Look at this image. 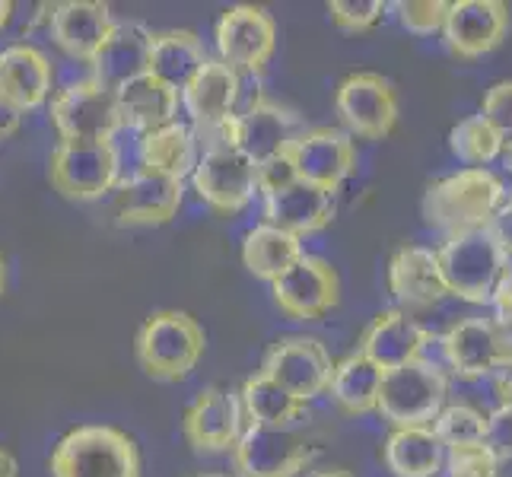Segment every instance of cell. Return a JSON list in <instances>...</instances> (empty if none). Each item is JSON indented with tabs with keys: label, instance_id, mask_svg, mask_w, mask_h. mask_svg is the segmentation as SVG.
<instances>
[{
	"label": "cell",
	"instance_id": "6da1fadb",
	"mask_svg": "<svg viewBox=\"0 0 512 477\" xmlns=\"http://www.w3.org/2000/svg\"><path fill=\"white\" fill-rule=\"evenodd\" d=\"M506 198V185L490 169H458L423 194V220L446 239L490 226Z\"/></svg>",
	"mask_w": 512,
	"mask_h": 477
},
{
	"label": "cell",
	"instance_id": "7a4b0ae2",
	"mask_svg": "<svg viewBox=\"0 0 512 477\" xmlns=\"http://www.w3.org/2000/svg\"><path fill=\"white\" fill-rule=\"evenodd\" d=\"M207 347L201 322L179 309H160L147 315L137 331V363L150 379L179 382L194 373Z\"/></svg>",
	"mask_w": 512,
	"mask_h": 477
},
{
	"label": "cell",
	"instance_id": "3957f363",
	"mask_svg": "<svg viewBox=\"0 0 512 477\" xmlns=\"http://www.w3.org/2000/svg\"><path fill=\"white\" fill-rule=\"evenodd\" d=\"M449 388H452L449 369L436 360L420 357L408 366L388 369L382 376L376 411L392 423V430L433 427V420L452 398Z\"/></svg>",
	"mask_w": 512,
	"mask_h": 477
},
{
	"label": "cell",
	"instance_id": "277c9868",
	"mask_svg": "<svg viewBox=\"0 0 512 477\" xmlns=\"http://www.w3.org/2000/svg\"><path fill=\"white\" fill-rule=\"evenodd\" d=\"M436 258L449 296L471 306H490V296L509 268V255L490 226L446 239L436 249Z\"/></svg>",
	"mask_w": 512,
	"mask_h": 477
},
{
	"label": "cell",
	"instance_id": "5b68a950",
	"mask_svg": "<svg viewBox=\"0 0 512 477\" xmlns=\"http://www.w3.org/2000/svg\"><path fill=\"white\" fill-rule=\"evenodd\" d=\"M51 477H140V452L128 433L105 423H86L58 439Z\"/></svg>",
	"mask_w": 512,
	"mask_h": 477
},
{
	"label": "cell",
	"instance_id": "8992f818",
	"mask_svg": "<svg viewBox=\"0 0 512 477\" xmlns=\"http://www.w3.org/2000/svg\"><path fill=\"white\" fill-rule=\"evenodd\" d=\"M48 179L70 201H99L121 182L115 140H61L48 159Z\"/></svg>",
	"mask_w": 512,
	"mask_h": 477
},
{
	"label": "cell",
	"instance_id": "52a82bcc",
	"mask_svg": "<svg viewBox=\"0 0 512 477\" xmlns=\"http://www.w3.org/2000/svg\"><path fill=\"white\" fill-rule=\"evenodd\" d=\"M191 179L198 198L217 214H239L258 194V166L223 137L204 144Z\"/></svg>",
	"mask_w": 512,
	"mask_h": 477
},
{
	"label": "cell",
	"instance_id": "ba28073f",
	"mask_svg": "<svg viewBox=\"0 0 512 477\" xmlns=\"http://www.w3.org/2000/svg\"><path fill=\"white\" fill-rule=\"evenodd\" d=\"M443 366L452 379L512 369V334L497 315H468L443 334Z\"/></svg>",
	"mask_w": 512,
	"mask_h": 477
},
{
	"label": "cell",
	"instance_id": "9c48e42d",
	"mask_svg": "<svg viewBox=\"0 0 512 477\" xmlns=\"http://www.w3.org/2000/svg\"><path fill=\"white\" fill-rule=\"evenodd\" d=\"M48 115L61 140H115L118 131H125L118 96L93 77L67 83L64 90H58L51 96Z\"/></svg>",
	"mask_w": 512,
	"mask_h": 477
},
{
	"label": "cell",
	"instance_id": "30bf717a",
	"mask_svg": "<svg viewBox=\"0 0 512 477\" xmlns=\"http://www.w3.org/2000/svg\"><path fill=\"white\" fill-rule=\"evenodd\" d=\"M303 131L306 125H303V118H299V112L287 109V105H280L268 96H255L242 112H236L226 121L217 137L229 140V144L239 147L255 166H261L264 159L284 153Z\"/></svg>",
	"mask_w": 512,
	"mask_h": 477
},
{
	"label": "cell",
	"instance_id": "8fae6325",
	"mask_svg": "<svg viewBox=\"0 0 512 477\" xmlns=\"http://www.w3.org/2000/svg\"><path fill=\"white\" fill-rule=\"evenodd\" d=\"M334 112L350 137L385 140L398 125V93L388 77L373 70H357L341 80L334 93Z\"/></svg>",
	"mask_w": 512,
	"mask_h": 477
},
{
	"label": "cell",
	"instance_id": "7c38bea8",
	"mask_svg": "<svg viewBox=\"0 0 512 477\" xmlns=\"http://www.w3.org/2000/svg\"><path fill=\"white\" fill-rule=\"evenodd\" d=\"M277 26L274 16L252 4H236L223 10L217 20V55L236 74H264V67L274 58Z\"/></svg>",
	"mask_w": 512,
	"mask_h": 477
},
{
	"label": "cell",
	"instance_id": "4fadbf2b",
	"mask_svg": "<svg viewBox=\"0 0 512 477\" xmlns=\"http://www.w3.org/2000/svg\"><path fill=\"white\" fill-rule=\"evenodd\" d=\"M261 373L274 379L277 385H284L293 398L309 404L312 398L328 392L334 360L319 338L290 334V338H280L268 353H264Z\"/></svg>",
	"mask_w": 512,
	"mask_h": 477
},
{
	"label": "cell",
	"instance_id": "5bb4252c",
	"mask_svg": "<svg viewBox=\"0 0 512 477\" xmlns=\"http://www.w3.org/2000/svg\"><path fill=\"white\" fill-rule=\"evenodd\" d=\"M290 163L299 182L319 185L331 194H338V188L357 172V144L353 137L341 128H306L293 144L287 147Z\"/></svg>",
	"mask_w": 512,
	"mask_h": 477
},
{
	"label": "cell",
	"instance_id": "9a60e30c",
	"mask_svg": "<svg viewBox=\"0 0 512 477\" xmlns=\"http://www.w3.org/2000/svg\"><path fill=\"white\" fill-rule=\"evenodd\" d=\"M341 299V277L334 264L319 255H303L293 268L274 280V303L293 322H315Z\"/></svg>",
	"mask_w": 512,
	"mask_h": 477
},
{
	"label": "cell",
	"instance_id": "2e32d148",
	"mask_svg": "<svg viewBox=\"0 0 512 477\" xmlns=\"http://www.w3.org/2000/svg\"><path fill=\"white\" fill-rule=\"evenodd\" d=\"M509 23L503 0H455L443 23V42L458 61H478L503 45Z\"/></svg>",
	"mask_w": 512,
	"mask_h": 477
},
{
	"label": "cell",
	"instance_id": "e0dca14e",
	"mask_svg": "<svg viewBox=\"0 0 512 477\" xmlns=\"http://www.w3.org/2000/svg\"><path fill=\"white\" fill-rule=\"evenodd\" d=\"M239 86L242 80L236 70H229L220 58H210L198 70V77L182 90V109L188 112L191 131L201 144H210L226 121L236 115Z\"/></svg>",
	"mask_w": 512,
	"mask_h": 477
},
{
	"label": "cell",
	"instance_id": "ac0fdd59",
	"mask_svg": "<svg viewBox=\"0 0 512 477\" xmlns=\"http://www.w3.org/2000/svg\"><path fill=\"white\" fill-rule=\"evenodd\" d=\"M312 455L293 430H264L249 423L233 446V465L239 477H296Z\"/></svg>",
	"mask_w": 512,
	"mask_h": 477
},
{
	"label": "cell",
	"instance_id": "d6986e66",
	"mask_svg": "<svg viewBox=\"0 0 512 477\" xmlns=\"http://www.w3.org/2000/svg\"><path fill=\"white\" fill-rule=\"evenodd\" d=\"M185 439L194 452H226L239 443L245 430V411L236 392L207 385L185 411Z\"/></svg>",
	"mask_w": 512,
	"mask_h": 477
},
{
	"label": "cell",
	"instance_id": "ffe728a7",
	"mask_svg": "<svg viewBox=\"0 0 512 477\" xmlns=\"http://www.w3.org/2000/svg\"><path fill=\"white\" fill-rule=\"evenodd\" d=\"M55 86V67L42 48L16 42L0 51V109L13 115L35 112L48 102Z\"/></svg>",
	"mask_w": 512,
	"mask_h": 477
},
{
	"label": "cell",
	"instance_id": "44dd1931",
	"mask_svg": "<svg viewBox=\"0 0 512 477\" xmlns=\"http://www.w3.org/2000/svg\"><path fill=\"white\" fill-rule=\"evenodd\" d=\"M182 198L185 182L150 169H134L128 179L118 182L115 217L121 226H163L179 214Z\"/></svg>",
	"mask_w": 512,
	"mask_h": 477
},
{
	"label": "cell",
	"instance_id": "7402d4cb",
	"mask_svg": "<svg viewBox=\"0 0 512 477\" xmlns=\"http://www.w3.org/2000/svg\"><path fill=\"white\" fill-rule=\"evenodd\" d=\"M388 293L395 296L401 312H420L449 299L436 249L427 245H404L388 261Z\"/></svg>",
	"mask_w": 512,
	"mask_h": 477
},
{
	"label": "cell",
	"instance_id": "603a6c76",
	"mask_svg": "<svg viewBox=\"0 0 512 477\" xmlns=\"http://www.w3.org/2000/svg\"><path fill=\"white\" fill-rule=\"evenodd\" d=\"M48 26H51V39H55V45L64 55L93 64L99 48L115 29V16L112 7L99 4V0H64V4L51 7Z\"/></svg>",
	"mask_w": 512,
	"mask_h": 477
},
{
	"label": "cell",
	"instance_id": "cb8c5ba5",
	"mask_svg": "<svg viewBox=\"0 0 512 477\" xmlns=\"http://www.w3.org/2000/svg\"><path fill=\"white\" fill-rule=\"evenodd\" d=\"M427 344H430V331L414 315L401 309H385L369 322L357 350L366 360H373L382 373H388V369L420 360L427 353Z\"/></svg>",
	"mask_w": 512,
	"mask_h": 477
},
{
	"label": "cell",
	"instance_id": "d4e9b609",
	"mask_svg": "<svg viewBox=\"0 0 512 477\" xmlns=\"http://www.w3.org/2000/svg\"><path fill=\"white\" fill-rule=\"evenodd\" d=\"M334 220V194L309 185V182H290L287 188L264 194V223L284 229L290 236H312Z\"/></svg>",
	"mask_w": 512,
	"mask_h": 477
},
{
	"label": "cell",
	"instance_id": "484cf974",
	"mask_svg": "<svg viewBox=\"0 0 512 477\" xmlns=\"http://www.w3.org/2000/svg\"><path fill=\"white\" fill-rule=\"evenodd\" d=\"M150 42L153 32L140 23H115L112 35L99 48V55L93 58V80L102 83L105 90H121L125 83L137 80L147 74L150 61Z\"/></svg>",
	"mask_w": 512,
	"mask_h": 477
},
{
	"label": "cell",
	"instance_id": "4316f807",
	"mask_svg": "<svg viewBox=\"0 0 512 477\" xmlns=\"http://www.w3.org/2000/svg\"><path fill=\"white\" fill-rule=\"evenodd\" d=\"M115 96H118L121 128H131L140 137L150 131H160V128L172 125V121H179L182 93L150 74L125 83L121 90H115Z\"/></svg>",
	"mask_w": 512,
	"mask_h": 477
},
{
	"label": "cell",
	"instance_id": "83f0119b",
	"mask_svg": "<svg viewBox=\"0 0 512 477\" xmlns=\"http://www.w3.org/2000/svg\"><path fill=\"white\" fill-rule=\"evenodd\" d=\"M210 61L204 42L188 29H169V32H153L150 42V61L147 74L163 80L172 90H185V86L198 77V70Z\"/></svg>",
	"mask_w": 512,
	"mask_h": 477
},
{
	"label": "cell",
	"instance_id": "f1b7e54d",
	"mask_svg": "<svg viewBox=\"0 0 512 477\" xmlns=\"http://www.w3.org/2000/svg\"><path fill=\"white\" fill-rule=\"evenodd\" d=\"M382 458L395 477H439L446 468V449L433 427H401L385 436Z\"/></svg>",
	"mask_w": 512,
	"mask_h": 477
},
{
	"label": "cell",
	"instance_id": "f546056e",
	"mask_svg": "<svg viewBox=\"0 0 512 477\" xmlns=\"http://www.w3.org/2000/svg\"><path fill=\"white\" fill-rule=\"evenodd\" d=\"M198 166V137L185 121H172V125L150 131L140 137V166L169 175L175 182H185Z\"/></svg>",
	"mask_w": 512,
	"mask_h": 477
},
{
	"label": "cell",
	"instance_id": "4dcf8cb0",
	"mask_svg": "<svg viewBox=\"0 0 512 477\" xmlns=\"http://www.w3.org/2000/svg\"><path fill=\"white\" fill-rule=\"evenodd\" d=\"M303 255H306L303 239L268 223L252 226L242 239V264L249 268V274L268 280V284L284 277Z\"/></svg>",
	"mask_w": 512,
	"mask_h": 477
},
{
	"label": "cell",
	"instance_id": "1f68e13d",
	"mask_svg": "<svg viewBox=\"0 0 512 477\" xmlns=\"http://www.w3.org/2000/svg\"><path fill=\"white\" fill-rule=\"evenodd\" d=\"M382 376L385 373L373 360H366L360 350H353V353H347L341 363H334L328 392H331L334 404H338L344 414L363 417V414L376 411Z\"/></svg>",
	"mask_w": 512,
	"mask_h": 477
},
{
	"label": "cell",
	"instance_id": "d6a6232c",
	"mask_svg": "<svg viewBox=\"0 0 512 477\" xmlns=\"http://www.w3.org/2000/svg\"><path fill=\"white\" fill-rule=\"evenodd\" d=\"M239 401L252 427H264V430H290L296 420L306 417V401L293 398L284 385L268 379L261 369L245 379Z\"/></svg>",
	"mask_w": 512,
	"mask_h": 477
},
{
	"label": "cell",
	"instance_id": "836d02e7",
	"mask_svg": "<svg viewBox=\"0 0 512 477\" xmlns=\"http://www.w3.org/2000/svg\"><path fill=\"white\" fill-rule=\"evenodd\" d=\"M506 140L493 131L481 115L462 118L449 131V150L455 159H462L468 169H487V163L500 159Z\"/></svg>",
	"mask_w": 512,
	"mask_h": 477
},
{
	"label": "cell",
	"instance_id": "e575fe53",
	"mask_svg": "<svg viewBox=\"0 0 512 477\" xmlns=\"http://www.w3.org/2000/svg\"><path fill=\"white\" fill-rule=\"evenodd\" d=\"M433 433L443 443V449H465V446H481L490 436V420L478 414L462 401H449L439 417L433 420Z\"/></svg>",
	"mask_w": 512,
	"mask_h": 477
},
{
	"label": "cell",
	"instance_id": "d590c367",
	"mask_svg": "<svg viewBox=\"0 0 512 477\" xmlns=\"http://www.w3.org/2000/svg\"><path fill=\"white\" fill-rule=\"evenodd\" d=\"M392 4H385V0H331L328 4V13H331V23L338 26L341 32H369L376 29L385 13Z\"/></svg>",
	"mask_w": 512,
	"mask_h": 477
},
{
	"label": "cell",
	"instance_id": "8d00e7d4",
	"mask_svg": "<svg viewBox=\"0 0 512 477\" xmlns=\"http://www.w3.org/2000/svg\"><path fill=\"white\" fill-rule=\"evenodd\" d=\"M392 10L398 16V23L411 35L427 39V35L443 32L449 4L446 0H398V4H392Z\"/></svg>",
	"mask_w": 512,
	"mask_h": 477
},
{
	"label": "cell",
	"instance_id": "74e56055",
	"mask_svg": "<svg viewBox=\"0 0 512 477\" xmlns=\"http://www.w3.org/2000/svg\"><path fill=\"white\" fill-rule=\"evenodd\" d=\"M493 471H497V452L487 443L446 452L443 477H493Z\"/></svg>",
	"mask_w": 512,
	"mask_h": 477
},
{
	"label": "cell",
	"instance_id": "f35d334b",
	"mask_svg": "<svg viewBox=\"0 0 512 477\" xmlns=\"http://www.w3.org/2000/svg\"><path fill=\"white\" fill-rule=\"evenodd\" d=\"M481 118L497 131L503 140H512V80L493 83L484 93L481 102Z\"/></svg>",
	"mask_w": 512,
	"mask_h": 477
},
{
	"label": "cell",
	"instance_id": "ab89813d",
	"mask_svg": "<svg viewBox=\"0 0 512 477\" xmlns=\"http://www.w3.org/2000/svg\"><path fill=\"white\" fill-rule=\"evenodd\" d=\"M290 182H296V172H293L287 150L271 156V159H264V163L258 166V194H261V198H264V194H271V191L287 188Z\"/></svg>",
	"mask_w": 512,
	"mask_h": 477
},
{
	"label": "cell",
	"instance_id": "60d3db41",
	"mask_svg": "<svg viewBox=\"0 0 512 477\" xmlns=\"http://www.w3.org/2000/svg\"><path fill=\"white\" fill-rule=\"evenodd\" d=\"M490 306H493V315H497L500 322L506 325V331L512 334V261H509V268L503 271L497 290H493V296H490Z\"/></svg>",
	"mask_w": 512,
	"mask_h": 477
},
{
	"label": "cell",
	"instance_id": "b9f144b4",
	"mask_svg": "<svg viewBox=\"0 0 512 477\" xmlns=\"http://www.w3.org/2000/svg\"><path fill=\"white\" fill-rule=\"evenodd\" d=\"M490 229H493V236L500 239V245L512 261V188H506V198L497 210V217L490 220Z\"/></svg>",
	"mask_w": 512,
	"mask_h": 477
},
{
	"label": "cell",
	"instance_id": "7bdbcfd3",
	"mask_svg": "<svg viewBox=\"0 0 512 477\" xmlns=\"http://www.w3.org/2000/svg\"><path fill=\"white\" fill-rule=\"evenodd\" d=\"M16 474H20V465H16V458L7 449H0V477H16Z\"/></svg>",
	"mask_w": 512,
	"mask_h": 477
},
{
	"label": "cell",
	"instance_id": "ee69618b",
	"mask_svg": "<svg viewBox=\"0 0 512 477\" xmlns=\"http://www.w3.org/2000/svg\"><path fill=\"white\" fill-rule=\"evenodd\" d=\"M493 477H512V449L497 452V471H493Z\"/></svg>",
	"mask_w": 512,
	"mask_h": 477
},
{
	"label": "cell",
	"instance_id": "f6af8a7d",
	"mask_svg": "<svg viewBox=\"0 0 512 477\" xmlns=\"http://www.w3.org/2000/svg\"><path fill=\"white\" fill-rule=\"evenodd\" d=\"M13 20V4L10 0H0V32H4Z\"/></svg>",
	"mask_w": 512,
	"mask_h": 477
},
{
	"label": "cell",
	"instance_id": "bcb514c9",
	"mask_svg": "<svg viewBox=\"0 0 512 477\" xmlns=\"http://www.w3.org/2000/svg\"><path fill=\"white\" fill-rule=\"evenodd\" d=\"M500 163H503V169L512 175V140H506L503 144V153H500Z\"/></svg>",
	"mask_w": 512,
	"mask_h": 477
},
{
	"label": "cell",
	"instance_id": "7dc6e473",
	"mask_svg": "<svg viewBox=\"0 0 512 477\" xmlns=\"http://www.w3.org/2000/svg\"><path fill=\"white\" fill-rule=\"evenodd\" d=\"M309 477H353V474L344 471V468H325V471H315V474H309Z\"/></svg>",
	"mask_w": 512,
	"mask_h": 477
},
{
	"label": "cell",
	"instance_id": "c3c4849f",
	"mask_svg": "<svg viewBox=\"0 0 512 477\" xmlns=\"http://www.w3.org/2000/svg\"><path fill=\"white\" fill-rule=\"evenodd\" d=\"M4 290H7V261L0 255V296H4Z\"/></svg>",
	"mask_w": 512,
	"mask_h": 477
},
{
	"label": "cell",
	"instance_id": "681fc988",
	"mask_svg": "<svg viewBox=\"0 0 512 477\" xmlns=\"http://www.w3.org/2000/svg\"><path fill=\"white\" fill-rule=\"evenodd\" d=\"M191 477H226V474H191Z\"/></svg>",
	"mask_w": 512,
	"mask_h": 477
},
{
	"label": "cell",
	"instance_id": "f907efd6",
	"mask_svg": "<svg viewBox=\"0 0 512 477\" xmlns=\"http://www.w3.org/2000/svg\"><path fill=\"white\" fill-rule=\"evenodd\" d=\"M439 477H443V474H439Z\"/></svg>",
	"mask_w": 512,
	"mask_h": 477
}]
</instances>
